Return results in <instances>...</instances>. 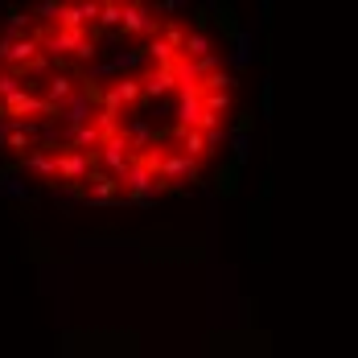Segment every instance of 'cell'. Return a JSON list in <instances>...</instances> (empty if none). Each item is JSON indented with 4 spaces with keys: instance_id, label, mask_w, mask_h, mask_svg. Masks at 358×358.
Listing matches in <instances>:
<instances>
[{
    "instance_id": "obj_31",
    "label": "cell",
    "mask_w": 358,
    "mask_h": 358,
    "mask_svg": "<svg viewBox=\"0 0 358 358\" xmlns=\"http://www.w3.org/2000/svg\"><path fill=\"white\" fill-rule=\"evenodd\" d=\"M185 8H189L185 0H161V4H157V13H185Z\"/></svg>"
},
{
    "instance_id": "obj_3",
    "label": "cell",
    "mask_w": 358,
    "mask_h": 358,
    "mask_svg": "<svg viewBox=\"0 0 358 358\" xmlns=\"http://www.w3.org/2000/svg\"><path fill=\"white\" fill-rule=\"evenodd\" d=\"M37 58H41V34H25V37H0V66H13V71H29Z\"/></svg>"
},
{
    "instance_id": "obj_5",
    "label": "cell",
    "mask_w": 358,
    "mask_h": 358,
    "mask_svg": "<svg viewBox=\"0 0 358 358\" xmlns=\"http://www.w3.org/2000/svg\"><path fill=\"white\" fill-rule=\"evenodd\" d=\"M99 111H103V108H99L87 91H78L71 103H62V108H58V124H66V132H78V128H91Z\"/></svg>"
},
{
    "instance_id": "obj_33",
    "label": "cell",
    "mask_w": 358,
    "mask_h": 358,
    "mask_svg": "<svg viewBox=\"0 0 358 358\" xmlns=\"http://www.w3.org/2000/svg\"><path fill=\"white\" fill-rule=\"evenodd\" d=\"M251 124H255V115H251V111H243V115H239V124H235L231 132H251Z\"/></svg>"
},
{
    "instance_id": "obj_32",
    "label": "cell",
    "mask_w": 358,
    "mask_h": 358,
    "mask_svg": "<svg viewBox=\"0 0 358 358\" xmlns=\"http://www.w3.org/2000/svg\"><path fill=\"white\" fill-rule=\"evenodd\" d=\"M194 25H198V34H206V25H210V8H198V13H194Z\"/></svg>"
},
{
    "instance_id": "obj_24",
    "label": "cell",
    "mask_w": 358,
    "mask_h": 358,
    "mask_svg": "<svg viewBox=\"0 0 358 358\" xmlns=\"http://www.w3.org/2000/svg\"><path fill=\"white\" fill-rule=\"evenodd\" d=\"M202 103L210 115H222V111L231 108V91H202Z\"/></svg>"
},
{
    "instance_id": "obj_7",
    "label": "cell",
    "mask_w": 358,
    "mask_h": 358,
    "mask_svg": "<svg viewBox=\"0 0 358 358\" xmlns=\"http://www.w3.org/2000/svg\"><path fill=\"white\" fill-rule=\"evenodd\" d=\"M202 115H206L202 87H178V124H181V132L202 128Z\"/></svg>"
},
{
    "instance_id": "obj_19",
    "label": "cell",
    "mask_w": 358,
    "mask_h": 358,
    "mask_svg": "<svg viewBox=\"0 0 358 358\" xmlns=\"http://www.w3.org/2000/svg\"><path fill=\"white\" fill-rule=\"evenodd\" d=\"M210 13H215L218 29H222V34L231 37V41H235V37L243 34V29H239V21H235V8H231V4H210Z\"/></svg>"
},
{
    "instance_id": "obj_11",
    "label": "cell",
    "mask_w": 358,
    "mask_h": 358,
    "mask_svg": "<svg viewBox=\"0 0 358 358\" xmlns=\"http://www.w3.org/2000/svg\"><path fill=\"white\" fill-rule=\"evenodd\" d=\"M161 17H152L148 4H124V34H157Z\"/></svg>"
},
{
    "instance_id": "obj_10",
    "label": "cell",
    "mask_w": 358,
    "mask_h": 358,
    "mask_svg": "<svg viewBox=\"0 0 358 358\" xmlns=\"http://www.w3.org/2000/svg\"><path fill=\"white\" fill-rule=\"evenodd\" d=\"M115 189H120V181L108 178L103 169H95V173H91V185H87V194H83V202H87V206H111V202H115Z\"/></svg>"
},
{
    "instance_id": "obj_6",
    "label": "cell",
    "mask_w": 358,
    "mask_h": 358,
    "mask_svg": "<svg viewBox=\"0 0 358 358\" xmlns=\"http://www.w3.org/2000/svg\"><path fill=\"white\" fill-rule=\"evenodd\" d=\"M132 144L124 141V136H111V141H103V148H99V169L108 173V178H124L128 169H132Z\"/></svg>"
},
{
    "instance_id": "obj_17",
    "label": "cell",
    "mask_w": 358,
    "mask_h": 358,
    "mask_svg": "<svg viewBox=\"0 0 358 358\" xmlns=\"http://www.w3.org/2000/svg\"><path fill=\"white\" fill-rule=\"evenodd\" d=\"M83 194H87L83 185H50V198H54V206H58V210H66V215H71L74 206L83 202Z\"/></svg>"
},
{
    "instance_id": "obj_2",
    "label": "cell",
    "mask_w": 358,
    "mask_h": 358,
    "mask_svg": "<svg viewBox=\"0 0 358 358\" xmlns=\"http://www.w3.org/2000/svg\"><path fill=\"white\" fill-rule=\"evenodd\" d=\"M157 178L169 185V194H189L181 181H202V173H198V161L194 157H185V152H161Z\"/></svg>"
},
{
    "instance_id": "obj_25",
    "label": "cell",
    "mask_w": 358,
    "mask_h": 358,
    "mask_svg": "<svg viewBox=\"0 0 358 358\" xmlns=\"http://www.w3.org/2000/svg\"><path fill=\"white\" fill-rule=\"evenodd\" d=\"M17 91H25V83H21V74H13V71H0V103H4V99H13Z\"/></svg>"
},
{
    "instance_id": "obj_34",
    "label": "cell",
    "mask_w": 358,
    "mask_h": 358,
    "mask_svg": "<svg viewBox=\"0 0 358 358\" xmlns=\"http://www.w3.org/2000/svg\"><path fill=\"white\" fill-rule=\"evenodd\" d=\"M268 115H272V87L264 83V120H268Z\"/></svg>"
},
{
    "instance_id": "obj_26",
    "label": "cell",
    "mask_w": 358,
    "mask_h": 358,
    "mask_svg": "<svg viewBox=\"0 0 358 358\" xmlns=\"http://www.w3.org/2000/svg\"><path fill=\"white\" fill-rule=\"evenodd\" d=\"M231 148H235V165H248V157H251L248 132H231Z\"/></svg>"
},
{
    "instance_id": "obj_21",
    "label": "cell",
    "mask_w": 358,
    "mask_h": 358,
    "mask_svg": "<svg viewBox=\"0 0 358 358\" xmlns=\"http://www.w3.org/2000/svg\"><path fill=\"white\" fill-rule=\"evenodd\" d=\"M99 29H124V4H99Z\"/></svg>"
},
{
    "instance_id": "obj_23",
    "label": "cell",
    "mask_w": 358,
    "mask_h": 358,
    "mask_svg": "<svg viewBox=\"0 0 358 358\" xmlns=\"http://www.w3.org/2000/svg\"><path fill=\"white\" fill-rule=\"evenodd\" d=\"M235 87H239V78L231 71H218L210 78H202V91H235Z\"/></svg>"
},
{
    "instance_id": "obj_1",
    "label": "cell",
    "mask_w": 358,
    "mask_h": 358,
    "mask_svg": "<svg viewBox=\"0 0 358 358\" xmlns=\"http://www.w3.org/2000/svg\"><path fill=\"white\" fill-rule=\"evenodd\" d=\"M41 50L50 58H95V37L91 34H74V29H54V34H41Z\"/></svg>"
},
{
    "instance_id": "obj_14",
    "label": "cell",
    "mask_w": 358,
    "mask_h": 358,
    "mask_svg": "<svg viewBox=\"0 0 358 358\" xmlns=\"http://www.w3.org/2000/svg\"><path fill=\"white\" fill-rule=\"evenodd\" d=\"M144 54H148V62H152V66H178V62H181V54L165 41V37H152V41L144 45Z\"/></svg>"
},
{
    "instance_id": "obj_28",
    "label": "cell",
    "mask_w": 358,
    "mask_h": 358,
    "mask_svg": "<svg viewBox=\"0 0 358 358\" xmlns=\"http://www.w3.org/2000/svg\"><path fill=\"white\" fill-rule=\"evenodd\" d=\"M218 71H222V58H218V54H210V58L198 62V74H202V78H210V74H218Z\"/></svg>"
},
{
    "instance_id": "obj_13",
    "label": "cell",
    "mask_w": 358,
    "mask_h": 358,
    "mask_svg": "<svg viewBox=\"0 0 358 358\" xmlns=\"http://www.w3.org/2000/svg\"><path fill=\"white\" fill-rule=\"evenodd\" d=\"M21 169H29V173H37V178H45L50 185H58V152L34 148L29 157H21Z\"/></svg>"
},
{
    "instance_id": "obj_27",
    "label": "cell",
    "mask_w": 358,
    "mask_h": 358,
    "mask_svg": "<svg viewBox=\"0 0 358 358\" xmlns=\"http://www.w3.org/2000/svg\"><path fill=\"white\" fill-rule=\"evenodd\" d=\"M34 17L37 21H62V4H58V0H41L34 8Z\"/></svg>"
},
{
    "instance_id": "obj_15",
    "label": "cell",
    "mask_w": 358,
    "mask_h": 358,
    "mask_svg": "<svg viewBox=\"0 0 358 358\" xmlns=\"http://www.w3.org/2000/svg\"><path fill=\"white\" fill-rule=\"evenodd\" d=\"M251 58H255V37L243 29V34L235 37V50H231V66H235V71H248Z\"/></svg>"
},
{
    "instance_id": "obj_9",
    "label": "cell",
    "mask_w": 358,
    "mask_h": 358,
    "mask_svg": "<svg viewBox=\"0 0 358 358\" xmlns=\"http://www.w3.org/2000/svg\"><path fill=\"white\" fill-rule=\"evenodd\" d=\"M141 83H144V99H161V95L178 91V66H152Z\"/></svg>"
},
{
    "instance_id": "obj_30",
    "label": "cell",
    "mask_w": 358,
    "mask_h": 358,
    "mask_svg": "<svg viewBox=\"0 0 358 358\" xmlns=\"http://www.w3.org/2000/svg\"><path fill=\"white\" fill-rule=\"evenodd\" d=\"M185 37H189V34H181L178 25H169V29H165V41H169L178 54H185Z\"/></svg>"
},
{
    "instance_id": "obj_29",
    "label": "cell",
    "mask_w": 358,
    "mask_h": 358,
    "mask_svg": "<svg viewBox=\"0 0 358 358\" xmlns=\"http://www.w3.org/2000/svg\"><path fill=\"white\" fill-rule=\"evenodd\" d=\"M227 141H231V132H227V128H210V132H206V148H210V152L222 148Z\"/></svg>"
},
{
    "instance_id": "obj_18",
    "label": "cell",
    "mask_w": 358,
    "mask_h": 358,
    "mask_svg": "<svg viewBox=\"0 0 358 358\" xmlns=\"http://www.w3.org/2000/svg\"><path fill=\"white\" fill-rule=\"evenodd\" d=\"M210 54H215V45H210V37H206V34H198V29H194V34L185 37V54H181V58L202 62V58H210Z\"/></svg>"
},
{
    "instance_id": "obj_4",
    "label": "cell",
    "mask_w": 358,
    "mask_h": 358,
    "mask_svg": "<svg viewBox=\"0 0 358 358\" xmlns=\"http://www.w3.org/2000/svg\"><path fill=\"white\" fill-rule=\"evenodd\" d=\"M95 169H99V152L95 157L91 152H74V148L58 152V181H66V185H83L87 189V181H91Z\"/></svg>"
},
{
    "instance_id": "obj_8",
    "label": "cell",
    "mask_w": 358,
    "mask_h": 358,
    "mask_svg": "<svg viewBox=\"0 0 358 358\" xmlns=\"http://www.w3.org/2000/svg\"><path fill=\"white\" fill-rule=\"evenodd\" d=\"M87 21H99V4H95V0H83V4H62V21H58V29L87 34Z\"/></svg>"
},
{
    "instance_id": "obj_20",
    "label": "cell",
    "mask_w": 358,
    "mask_h": 358,
    "mask_svg": "<svg viewBox=\"0 0 358 358\" xmlns=\"http://www.w3.org/2000/svg\"><path fill=\"white\" fill-rule=\"evenodd\" d=\"M215 189L222 198H235V194H239V165H222L218 178H215Z\"/></svg>"
},
{
    "instance_id": "obj_22",
    "label": "cell",
    "mask_w": 358,
    "mask_h": 358,
    "mask_svg": "<svg viewBox=\"0 0 358 358\" xmlns=\"http://www.w3.org/2000/svg\"><path fill=\"white\" fill-rule=\"evenodd\" d=\"M25 25H29V13H25V8H8V21H4V37H25Z\"/></svg>"
},
{
    "instance_id": "obj_12",
    "label": "cell",
    "mask_w": 358,
    "mask_h": 358,
    "mask_svg": "<svg viewBox=\"0 0 358 358\" xmlns=\"http://www.w3.org/2000/svg\"><path fill=\"white\" fill-rule=\"evenodd\" d=\"M78 78H74L71 71H54L50 78H45V99L54 103V108H62V103H71L74 95H78V87H74Z\"/></svg>"
},
{
    "instance_id": "obj_16",
    "label": "cell",
    "mask_w": 358,
    "mask_h": 358,
    "mask_svg": "<svg viewBox=\"0 0 358 358\" xmlns=\"http://www.w3.org/2000/svg\"><path fill=\"white\" fill-rule=\"evenodd\" d=\"M178 152H185V157H194V161H202V157H206V152H210V148H206V132H198V128H194V132H181L178 128Z\"/></svg>"
}]
</instances>
